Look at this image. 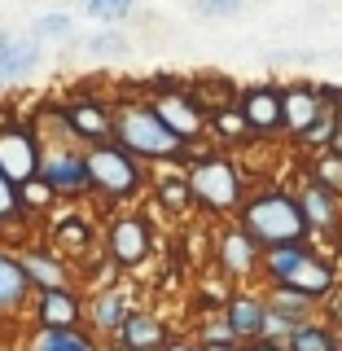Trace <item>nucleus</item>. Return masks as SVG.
I'll list each match as a JSON object with an SVG mask.
<instances>
[{
    "label": "nucleus",
    "mask_w": 342,
    "mask_h": 351,
    "mask_svg": "<svg viewBox=\"0 0 342 351\" xmlns=\"http://www.w3.org/2000/svg\"><path fill=\"white\" fill-rule=\"evenodd\" d=\"M114 136L119 149H127L132 158H175V154H184V145L162 128V119L149 106H119Z\"/></svg>",
    "instance_id": "7ed1b4c3"
},
{
    "label": "nucleus",
    "mask_w": 342,
    "mask_h": 351,
    "mask_svg": "<svg viewBox=\"0 0 342 351\" xmlns=\"http://www.w3.org/2000/svg\"><path fill=\"white\" fill-rule=\"evenodd\" d=\"M241 228L255 237V246H268V250H285V246H303L307 241V219H303V206L294 197H285L277 189L250 197L241 206Z\"/></svg>",
    "instance_id": "f257e3e1"
},
{
    "label": "nucleus",
    "mask_w": 342,
    "mask_h": 351,
    "mask_svg": "<svg viewBox=\"0 0 342 351\" xmlns=\"http://www.w3.org/2000/svg\"><path fill=\"white\" fill-rule=\"evenodd\" d=\"M281 106H285V128L294 132V136H303L307 128L316 123L321 114H329V101H325V88H285L281 93Z\"/></svg>",
    "instance_id": "9d476101"
},
{
    "label": "nucleus",
    "mask_w": 342,
    "mask_h": 351,
    "mask_svg": "<svg viewBox=\"0 0 342 351\" xmlns=\"http://www.w3.org/2000/svg\"><path fill=\"white\" fill-rule=\"evenodd\" d=\"M110 255L123 263V268H136V263L149 255V228H145V219H136V215L119 219V224L110 228Z\"/></svg>",
    "instance_id": "9b49d317"
},
{
    "label": "nucleus",
    "mask_w": 342,
    "mask_h": 351,
    "mask_svg": "<svg viewBox=\"0 0 342 351\" xmlns=\"http://www.w3.org/2000/svg\"><path fill=\"white\" fill-rule=\"evenodd\" d=\"M250 351H281L277 343H259V347H250Z\"/></svg>",
    "instance_id": "72a5a7b5"
},
{
    "label": "nucleus",
    "mask_w": 342,
    "mask_h": 351,
    "mask_svg": "<svg viewBox=\"0 0 342 351\" xmlns=\"http://www.w3.org/2000/svg\"><path fill=\"white\" fill-rule=\"evenodd\" d=\"M0 171L14 184H27L40 176V145L27 128H0Z\"/></svg>",
    "instance_id": "423d86ee"
},
{
    "label": "nucleus",
    "mask_w": 342,
    "mask_h": 351,
    "mask_svg": "<svg viewBox=\"0 0 342 351\" xmlns=\"http://www.w3.org/2000/svg\"><path fill=\"white\" fill-rule=\"evenodd\" d=\"M162 202H171V206H189L193 202V193H189V180H162Z\"/></svg>",
    "instance_id": "c756f323"
},
{
    "label": "nucleus",
    "mask_w": 342,
    "mask_h": 351,
    "mask_svg": "<svg viewBox=\"0 0 342 351\" xmlns=\"http://www.w3.org/2000/svg\"><path fill=\"white\" fill-rule=\"evenodd\" d=\"M93 49H97V53H119L123 44H119V40H93Z\"/></svg>",
    "instance_id": "473e14b6"
},
{
    "label": "nucleus",
    "mask_w": 342,
    "mask_h": 351,
    "mask_svg": "<svg viewBox=\"0 0 342 351\" xmlns=\"http://www.w3.org/2000/svg\"><path fill=\"white\" fill-rule=\"evenodd\" d=\"M290 351H338V347H334V338H329L325 329L303 325V329H294V334H290Z\"/></svg>",
    "instance_id": "393cba45"
},
{
    "label": "nucleus",
    "mask_w": 342,
    "mask_h": 351,
    "mask_svg": "<svg viewBox=\"0 0 342 351\" xmlns=\"http://www.w3.org/2000/svg\"><path fill=\"white\" fill-rule=\"evenodd\" d=\"M334 154L342 158V128H338V136H334Z\"/></svg>",
    "instance_id": "f704fd0d"
},
{
    "label": "nucleus",
    "mask_w": 342,
    "mask_h": 351,
    "mask_svg": "<svg viewBox=\"0 0 342 351\" xmlns=\"http://www.w3.org/2000/svg\"><path fill=\"white\" fill-rule=\"evenodd\" d=\"M211 123H215L219 136H228V141H241V132H246V123H241V114H237V106H233V110H215Z\"/></svg>",
    "instance_id": "cd10ccee"
},
{
    "label": "nucleus",
    "mask_w": 342,
    "mask_h": 351,
    "mask_svg": "<svg viewBox=\"0 0 342 351\" xmlns=\"http://www.w3.org/2000/svg\"><path fill=\"white\" fill-rule=\"evenodd\" d=\"M53 197H58V193L49 189V180H44V176H36V180H27V184H22V193H18V206L31 215V211H44V206H49Z\"/></svg>",
    "instance_id": "b1692460"
},
{
    "label": "nucleus",
    "mask_w": 342,
    "mask_h": 351,
    "mask_svg": "<svg viewBox=\"0 0 342 351\" xmlns=\"http://www.w3.org/2000/svg\"><path fill=\"white\" fill-rule=\"evenodd\" d=\"M312 171H316V184H321V189H329L334 197H342V158H338L334 149H329V154H321Z\"/></svg>",
    "instance_id": "5701e85b"
},
{
    "label": "nucleus",
    "mask_w": 342,
    "mask_h": 351,
    "mask_svg": "<svg viewBox=\"0 0 342 351\" xmlns=\"http://www.w3.org/2000/svg\"><path fill=\"white\" fill-rule=\"evenodd\" d=\"M237 114L246 132H277L285 128V106H281V93L277 88H246V93L237 97Z\"/></svg>",
    "instance_id": "0eeeda50"
},
{
    "label": "nucleus",
    "mask_w": 342,
    "mask_h": 351,
    "mask_svg": "<svg viewBox=\"0 0 342 351\" xmlns=\"http://www.w3.org/2000/svg\"><path fill=\"white\" fill-rule=\"evenodd\" d=\"M40 31H44V36H62V31H66V18H62V14L44 18V22H40Z\"/></svg>",
    "instance_id": "7c9ffc66"
},
{
    "label": "nucleus",
    "mask_w": 342,
    "mask_h": 351,
    "mask_svg": "<svg viewBox=\"0 0 342 351\" xmlns=\"http://www.w3.org/2000/svg\"><path fill=\"white\" fill-rule=\"evenodd\" d=\"M307 299H299V294H285V290H277L272 294V303H268V325L277 321V329L281 325H294V329H303V321H307Z\"/></svg>",
    "instance_id": "a211bd4d"
},
{
    "label": "nucleus",
    "mask_w": 342,
    "mask_h": 351,
    "mask_svg": "<svg viewBox=\"0 0 342 351\" xmlns=\"http://www.w3.org/2000/svg\"><path fill=\"white\" fill-rule=\"evenodd\" d=\"M127 316L132 312H127V299H123V294H106V299L97 303V321H101L106 329H119Z\"/></svg>",
    "instance_id": "a878e982"
},
{
    "label": "nucleus",
    "mask_w": 342,
    "mask_h": 351,
    "mask_svg": "<svg viewBox=\"0 0 342 351\" xmlns=\"http://www.w3.org/2000/svg\"><path fill=\"white\" fill-rule=\"evenodd\" d=\"M334 316H338V321H342V294H338V299H334Z\"/></svg>",
    "instance_id": "c9c22d12"
},
{
    "label": "nucleus",
    "mask_w": 342,
    "mask_h": 351,
    "mask_svg": "<svg viewBox=\"0 0 342 351\" xmlns=\"http://www.w3.org/2000/svg\"><path fill=\"white\" fill-rule=\"evenodd\" d=\"M189 193L197 202H206L211 211H233L237 197H241V176L233 171V162L206 158L189 171Z\"/></svg>",
    "instance_id": "39448f33"
},
{
    "label": "nucleus",
    "mask_w": 342,
    "mask_h": 351,
    "mask_svg": "<svg viewBox=\"0 0 342 351\" xmlns=\"http://www.w3.org/2000/svg\"><path fill=\"white\" fill-rule=\"evenodd\" d=\"M36 62H40V49H36V44H14V49L0 58V84L22 80V75H27Z\"/></svg>",
    "instance_id": "4be33fe9"
},
{
    "label": "nucleus",
    "mask_w": 342,
    "mask_h": 351,
    "mask_svg": "<svg viewBox=\"0 0 342 351\" xmlns=\"http://www.w3.org/2000/svg\"><path fill=\"white\" fill-rule=\"evenodd\" d=\"M84 162H88V184H97L106 197H132L141 189V180H145L141 162L132 158L127 149H119L114 141H110V145H97Z\"/></svg>",
    "instance_id": "20e7f679"
},
{
    "label": "nucleus",
    "mask_w": 342,
    "mask_h": 351,
    "mask_svg": "<svg viewBox=\"0 0 342 351\" xmlns=\"http://www.w3.org/2000/svg\"><path fill=\"white\" fill-rule=\"evenodd\" d=\"M268 329V307L255 299H233L228 303V334L233 338H259Z\"/></svg>",
    "instance_id": "f3484780"
},
{
    "label": "nucleus",
    "mask_w": 342,
    "mask_h": 351,
    "mask_svg": "<svg viewBox=\"0 0 342 351\" xmlns=\"http://www.w3.org/2000/svg\"><path fill=\"white\" fill-rule=\"evenodd\" d=\"M149 110L162 119V128H167L180 145L197 141V132H202V106H197L193 97H184V93H162Z\"/></svg>",
    "instance_id": "6e6552de"
},
{
    "label": "nucleus",
    "mask_w": 342,
    "mask_h": 351,
    "mask_svg": "<svg viewBox=\"0 0 342 351\" xmlns=\"http://www.w3.org/2000/svg\"><path fill=\"white\" fill-rule=\"evenodd\" d=\"M338 119H342V106H338Z\"/></svg>",
    "instance_id": "e433bc0d"
},
{
    "label": "nucleus",
    "mask_w": 342,
    "mask_h": 351,
    "mask_svg": "<svg viewBox=\"0 0 342 351\" xmlns=\"http://www.w3.org/2000/svg\"><path fill=\"white\" fill-rule=\"evenodd\" d=\"M22 294H27V272H22V263H14L9 255H0V312L18 307Z\"/></svg>",
    "instance_id": "aec40b11"
},
{
    "label": "nucleus",
    "mask_w": 342,
    "mask_h": 351,
    "mask_svg": "<svg viewBox=\"0 0 342 351\" xmlns=\"http://www.w3.org/2000/svg\"><path fill=\"white\" fill-rule=\"evenodd\" d=\"M40 176L49 180L53 193H80L88 189V162L75 158V154H49V158H40Z\"/></svg>",
    "instance_id": "f8f14e48"
},
{
    "label": "nucleus",
    "mask_w": 342,
    "mask_h": 351,
    "mask_svg": "<svg viewBox=\"0 0 342 351\" xmlns=\"http://www.w3.org/2000/svg\"><path fill=\"white\" fill-rule=\"evenodd\" d=\"M22 272H27V281L44 285V294H49V290H66V272H62V263H53L49 255H40V250L22 259Z\"/></svg>",
    "instance_id": "6ab92c4d"
},
{
    "label": "nucleus",
    "mask_w": 342,
    "mask_h": 351,
    "mask_svg": "<svg viewBox=\"0 0 342 351\" xmlns=\"http://www.w3.org/2000/svg\"><path fill=\"white\" fill-rule=\"evenodd\" d=\"M40 321H44V329H75L80 325V299L71 290L40 294Z\"/></svg>",
    "instance_id": "2eb2a0df"
},
{
    "label": "nucleus",
    "mask_w": 342,
    "mask_h": 351,
    "mask_svg": "<svg viewBox=\"0 0 342 351\" xmlns=\"http://www.w3.org/2000/svg\"><path fill=\"white\" fill-rule=\"evenodd\" d=\"M18 215H22V206H18V184L9 180L5 171H0V228H9Z\"/></svg>",
    "instance_id": "bb28decb"
},
{
    "label": "nucleus",
    "mask_w": 342,
    "mask_h": 351,
    "mask_svg": "<svg viewBox=\"0 0 342 351\" xmlns=\"http://www.w3.org/2000/svg\"><path fill=\"white\" fill-rule=\"evenodd\" d=\"M202 18H219V14H237V5H197Z\"/></svg>",
    "instance_id": "2f4dec72"
},
{
    "label": "nucleus",
    "mask_w": 342,
    "mask_h": 351,
    "mask_svg": "<svg viewBox=\"0 0 342 351\" xmlns=\"http://www.w3.org/2000/svg\"><path fill=\"white\" fill-rule=\"evenodd\" d=\"M88 18H127L132 5H114V0H93V5H84Z\"/></svg>",
    "instance_id": "c85d7f7f"
},
{
    "label": "nucleus",
    "mask_w": 342,
    "mask_h": 351,
    "mask_svg": "<svg viewBox=\"0 0 342 351\" xmlns=\"http://www.w3.org/2000/svg\"><path fill=\"white\" fill-rule=\"evenodd\" d=\"M62 119L75 136L97 141V145H110V136H114V119H110L106 106L93 101V97H71V101L62 106Z\"/></svg>",
    "instance_id": "1a4fd4ad"
},
{
    "label": "nucleus",
    "mask_w": 342,
    "mask_h": 351,
    "mask_svg": "<svg viewBox=\"0 0 342 351\" xmlns=\"http://www.w3.org/2000/svg\"><path fill=\"white\" fill-rule=\"evenodd\" d=\"M31 347L36 351H97L80 329H40Z\"/></svg>",
    "instance_id": "412c9836"
},
{
    "label": "nucleus",
    "mask_w": 342,
    "mask_h": 351,
    "mask_svg": "<svg viewBox=\"0 0 342 351\" xmlns=\"http://www.w3.org/2000/svg\"><path fill=\"white\" fill-rule=\"evenodd\" d=\"M219 255H224V268L233 272V277H246L259 259V246L246 228H233V233H224V241H219Z\"/></svg>",
    "instance_id": "dca6fc26"
},
{
    "label": "nucleus",
    "mask_w": 342,
    "mask_h": 351,
    "mask_svg": "<svg viewBox=\"0 0 342 351\" xmlns=\"http://www.w3.org/2000/svg\"><path fill=\"white\" fill-rule=\"evenodd\" d=\"M268 272L277 281V290L299 294V299H325L334 290V272L325 259H316L307 246H285V250H268Z\"/></svg>",
    "instance_id": "f03ea898"
},
{
    "label": "nucleus",
    "mask_w": 342,
    "mask_h": 351,
    "mask_svg": "<svg viewBox=\"0 0 342 351\" xmlns=\"http://www.w3.org/2000/svg\"><path fill=\"white\" fill-rule=\"evenodd\" d=\"M299 206H303V219H307V228H325V233H334V228L342 224V206H338V197L321 189V184H307L303 197H299Z\"/></svg>",
    "instance_id": "4468645a"
},
{
    "label": "nucleus",
    "mask_w": 342,
    "mask_h": 351,
    "mask_svg": "<svg viewBox=\"0 0 342 351\" xmlns=\"http://www.w3.org/2000/svg\"><path fill=\"white\" fill-rule=\"evenodd\" d=\"M119 343H123V351H162L167 347V329L154 321L149 312H132L119 325Z\"/></svg>",
    "instance_id": "ddd939ff"
}]
</instances>
